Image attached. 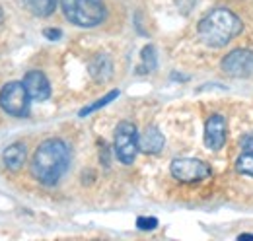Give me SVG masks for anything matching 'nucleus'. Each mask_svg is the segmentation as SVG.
Returning <instances> with one entry per match:
<instances>
[{"instance_id":"1","label":"nucleus","mask_w":253,"mask_h":241,"mask_svg":"<svg viewBox=\"0 0 253 241\" xmlns=\"http://www.w3.org/2000/svg\"><path fill=\"white\" fill-rule=\"evenodd\" d=\"M70 165V150L61 138L43 140L32 160V175L45 187H53L63 179Z\"/></svg>"},{"instance_id":"2","label":"nucleus","mask_w":253,"mask_h":241,"mask_svg":"<svg viewBox=\"0 0 253 241\" xmlns=\"http://www.w3.org/2000/svg\"><path fill=\"white\" fill-rule=\"evenodd\" d=\"M244 28L242 20L228 8H214L199 22V35L209 47L228 45Z\"/></svg>"},{"instance_id":"3","label":"nucleus","mask_w":253,"mask_h":241,"mask_svg":"<svg viewBox=\"0 0 253 241\" xmlns=\"http://www.w3.org/2000/svg\"><path fill=\"white\" fill-rule=\"evenodd\" d=\"M64 16L78 28H95L105 20V6L101 0H61Z\"/></svg>"},{"instance_id":"4","label":"nucleus","mask_w":253,"mask_h":241,"mask_svg":"<svg viewBox=\"0 0 253 241\" xmlns=\"http://www.w3.org/2000/svg\"><path fill=\"white\" fill-rule=\"evenodd\" d=\"M30 93L24 82H8L0 90V107L12 117H28L30 113Z\"/></svg>"},{"instance_id":"5","label":"nucleus","mask_w":253,"mask_h":241,"mask_svg":"<svg viewBox=\"0 0 253 241\" xmlns=\"http://www.w3.org/2000/svg\"><path fill=\"white\" fill-rule=\"evenodd\" d=\"M113 148L121 163L130 165L134 161L140 148H138V130L130 120H123L117 124L115 136H113Z\"/></svg>"},{"instance_id":"6","label":"nucleus","mask_w":253,"mask_h":241,"mask_svg":"<svg viewBox=\"0 0 253 241\" xmlns=\"http://www.w3.org/2000/svg\"><path fill=\"white\" fill-rule=\"evenodd\" d=\"M169 171L181 183L203 181L212 173L209 163H205L203 160H197V158H177V160H173L171 165H169Z\"/></svg>"},{"instance_id":"7","label":"nucleus","mask_w":253,"mask_h":241,"mask_svg":"<svg viewBox=\"0 0 253 241\" xmlns=\"http://www.w3.org/2000/svg\"><path fill=\"white\" fill-rule=\"evenodd\" d=\"M222 70L232 78H250L253 76V51L236 49L222 59Z\"/></svg>"},{"instance_id":"8","label":"nucleus","mask_w":253,"mask_h":241,"mask_svg":"<svg viewBox=\"0 0 253 241\" xmlns=\"http://www.w3.org/2000/svg\"><path fill=\"white\" fill-rule=\"evenodd\" d=\"M226 136H228V124L226 119L220 113L211 115L205 122V144L211 150H220L226 144Z\"/></svg>"},{"instance_id":"9","label":"nucleus","mask_w":253,"mask_h":241,"mask_svg":"<svg viewBox=\"0 0 253 241\" xmlns=\"http://www.w3.org/2000/svg\"><path fill=\"white\" fill-rule=\"evenodd\" d=\"M24 86H26V90L30 93L32 101H45L51 95L49 80H47V76L41 70H30L24 76Z\"/></svg>"},{"instance_id":"10","label":"nucleus","mask_w":253,"mask_h":241,"mask_svg":"<svg viewBox=\"0 0 253 241\" xmlns=\"http://www.w3.org/2000/svg\"><path fill=\"white\" fill-rule=\"evenodd\" d=\"M164 144H166V138L160 132L158 126H146L144 132L138 136V148L144 154H160Z\"/></svg>"},{"instance_id":"11","label":"nucleus","mask_w":253,"mask_h":241,"mask_svg":"<svg viewBox=\"0 0 253 241\" xmlns=\"http://www.w3.org/2000/svg\"><path fill=\"white\" fill-rule=\"evenodd\" d=\"M26 158H28V148L24 142H14L10 144L4 154H2V160H4V165L6 169L10 171H20L26 163Z\"/></svg>"},{"instance_id":"12","label":"nucleus","mask_w":253,"mask_h":241,"mask_svg":"<svg viewBox=\"0 0 253 241\" xmlns=\"http://www.w3.org/2000/svg\"><path fill=\"white\" fill-rule=\"evenodd\" d=\"M90 76L97 80V82H107L113 76V62L107 55H95L94 59L90 60Z\"/></svg>"},{"instance_id":"13","label":"nucleus","mask_w":253,"mask_h":241,"mask_svg":"<svg viewBox=\"0 0 253 241\" xmlns=\"http://www.w3.org/2000/svg\"><path fill=\"white\" fill-rule=\"evenodd\" d=\"M24 4L37 18H47L57 8V0H24Z\"/></svg>"},{"instance_id":"14","label":"nucleus","mask_w":253,"mask_h":241,"mask_svg":"<svg viewBox=\"0 0 253 241\" xmlns=\"http://www.w3.org/2000/svg\"><path fill=\"white\" fill-rule=\"evenodd\" d=\"M236 171L242 175H250L253 177V152H244L240 154V158L236 160Z\"/></svg>"},{"instance_id":"15","label":"nucleus","mask_w":253,"mask_h":241,"mask_svg":"<svg viewBox=\"0 0 253 241\" xmlns=\"http://www.w3.org/2000/svg\"><path fill=\"white\" fill-rule=\"evenodd\" d=\"M119 95V91L117 90H111L109 93H105L103 97H99L95 103H92V105H88V107H84V109H80V117H86V115H90V113H94V111H97V109H101V107H105L109 101H113L115 97Z\"/></svg>"},{"instance_id":"16","label":"nucleus","mask_w":253,"mask_h":241,"mask_svg":"<svg viewBox=\"0 0 253 241\" xmlns=\"http://www.w3.org/2000/svg\"><path fill=\"white\" fill-rule=\"evenodd\" d=\"M156 68V51L152 45H146L142 49V66L138 68V72H152Z\"/></svg>"},{"instance_id":"17","label":"nucleus","mask_w":253,"mask_h":241,"mask_svg":"<svg viewBox=\"0 0 253 241\" xmlns=\"http://www.w3.org/2000/svg\"><path fill=\"white\" fill-rule=\"evenodd\" d=\"M136 226H138V230H154L158 226V220L156 218H144V216H140L136 220Z\"/></svg>"},{"instance_id":"18","label":"nucleus","mask_w":253,"mask_h":241,"mask_svg":"<svg viewBox=\"0 0 253 241\" xmlns=\"http://www.w3.org/2000/svg\"><path fill=\"white\" fill-rule=\"evenodd\" d=\"M195 2L197 0H175V4H177V8H179L181 14H189L191 8L195 6Z\"/></svg>"},{"instance_id":"19","label":"nucleus","mask_w":253,"mask_h":241,"mask_svg":"<svg viewBox=\"0 0 253 241\" xmlns=\"http://www.w3.org/2000/svg\"><path fill=\"white\" fill-rule=\"evenodd\" d=\"M43 35H45L47 39H51V41H57V39H61L63 31L57 30V28H47V30H43Z\"/></svg>"},{"instance_id":"20","label":"nucleus","mask_w":253,"mask_h":241,"mask_svg":"<svg viewBox=\"0 0 253 241\" xmlns=\"http://www.w3.org/2000/svg\"><path fill=\"white\" fill-rule=\"evenodd\" d=\"M242 150L253 152V130L250 132V134H246V136H244V140H242Z\"/></svg>"},{"instance_id":"21","label":"nucleus","mask_w":253,"mask_h":241,"mask_svg":"<svg viewBox=\"0 0 253 241\" xmlns=\"http://www.w3.org/2000/svg\"><path fill=\"white\" fill-rule=\"evenodd\" d=\"M240 240H253V234H242Z\"/></svg>"},{"instance_id":"22","label":"nucleus","mask_w":253,"mask_h":241,"mask_svg":"<svg viewBox=\"0 0 253 241\" xmlns=\"http://www.w3.org/2000/svg\"><path fill=\"white\" fill-rule=\"evenodd\" d=\"M2 20H4V12H2V8H0V24H2Z\"/></svg>"}]
</instances>
